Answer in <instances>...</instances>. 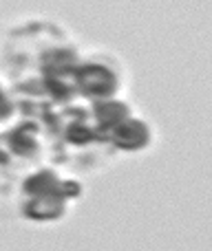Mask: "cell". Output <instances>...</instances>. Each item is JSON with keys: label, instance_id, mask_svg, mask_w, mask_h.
<instances>
[{"label": "cell", "instance_id": "6da1fadb", "mask_svg": "<svg viewBox=\"0 0 212 251\" xmlns=\"http://www.w3.org/2000/svg\"><path fill=\"white\" fill-rule=\"evenodd\" d=\"M82 185L73 178H60L51 168L31 172L20 183V214L27 221H60L69 201L80 199Z\"/></svg>", "mask_w": 212, "mask_h": 251}, {"label": "cell", "instance_id": "7a4b0ae2", "mask_svg": "<svg viewBox=\"0 0 212 251\" xmlns=\"http://www.w3.org/2000/svg\"><path fill=\"white\" fill-rule=\"evenodd\" d=\"M58 42H64V35L53 25H47V22H31V25L13 31L4 53H7V60L13 69L27 71V69H33L38 57Z\"/></svg>", "mask_w": 212, "mask_h": 251}, {"label": "cell", "instance_id": "3957f363", "mask_svg": "<svg viewBox=\"0 0 212 251\" xmlns=\"http://www.w3.org/2000/svg\"><path fill=\"white\" fill-rule=\"evenodd\" d=\"M60 115V126H58V134L51 143H56V156L58 163H64V156L69 150H84V148H97L108 146L106 139L93 128L91 115L82 106H64L58 110Z\"/></svg>", "mask_w": 212, "mask_h": 251}, {"label": "cell", "instance_id": "277c9868", "mask_svg": "<svg viewBox=\"0 0 212 251\" xmlns=\"http://www.w3.org/2000/svg\"><path fill=\"white\" fill-rule=\"evenodd\" d=\"M71 84L75 88V95L93 101L113 100L120 91V75L117 69L104 57L80 62L78 69L71 75Z\"/></svg>", "mask_w": 212, "mask_h": 251}, {"label": "cell", "instance_id": "5b68a950", "mask_svg": "<svg viewBox=\"0 0 212 251\" xmlns=\"http://www.w3.org/2000/svg\"><path fill=\"white\" fill-rule=\"evenodd\" d=\"M42 134L44 132L40 124H35L33 119H22L20 124H16L7 132L0 134V143L11 159L33 161L40 154V148H42V143H40Z\"/></svg>", "mask_w": 212, "mask_h": 251}, {"label": "cell", "instance_id": "8992f818", "mask_svg": "<svg viewBox=\"0 0 212 251\" xmlns=\"http://www.w3.org/2000/svg\"><path fill=\"white\" fill-rule=\"evenodd\" d=\"M80 62L82 60H80L75 47H71V44L64 40V42H58V44H53L51 49H47V51L38 57V62L33 64L31 71H35L33 75L69 79L71 82V75H73V71L78 69Z\"/></svg>", "mask_w": 212, "mask_h": 251}, {"label": "cell", "instance_id": "52a82bcc", "mask_svg": "<svg viewBox=\"0 0 212 251\" xmlns=\"http://www.w3.org/2000/svg\"><path fill=\"white\" fill-rule=\"evenodd\" d=\"M106 143H108V148L121 150V152L144 150V148H148V143H151V128H148L146 122L135 119L133 115H130L128 119H124L120 126H115V128L108 132Z\"/></svg>", "mask_w": 212, "mask_h": 251}, {"label": "cell", "instance_id": "ba28073f", "mask_svg": "<svg viewBox=\"0 0 212 251\" xmlns=\"http://www.w3.org/2000/svg\"><path fill=\"white\" fill-rule=\"evenodd\" d=\"M89 115H91L93 128H95L97 132L106 139L108 132H111L115 126H120L124 119L130 117V108H128V104H126V101H120V100H115V97H113V100L93 101Z\"/></svg>", "mask_w": 212, "mask_h": 251}, {"label": "cell", "instance_id": "9c48e42d", "mask_svg": "<svg viewBox=\"0 0 212 251\" xmlns=\"http://www.w3.org/2000/svg\"><path fill=\"white\" fill-rule=\"evenodd\" d=\"M16 113V101L4 93V88L0 86V124H4L11 115Z\"/></svg>", "mask_w": 212, "mask_h": 251}, {"label": "cell", "instance_id": "30bf717a", "mask_svg": "<svg viewBox=\"0 0 212 251\" xmlns=\"http://www.w3.org/2000/svg\"><path fill=\"white\" fill-rule=\"evenodd\" d=\"M11 163V156H9V152L2 148V143H0V168H7V165Z\"/></svg>", "mask_w": 212, "mask_h": 251}]
</instances>
